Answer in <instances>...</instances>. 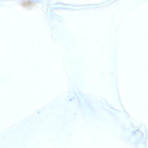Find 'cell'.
Masks as SVG:
<instances>
[{"mask_svg": "<svg viewBox=\"0 0 148 148\" xmlns=\"http://www.w3.org/2000/svg\"><path fill=\"white\" fill-rule=\"evenodd\" d=\"M20 4L22 7L26 9L32 8L36 5V3L32 0H22Z\"/></svg>", "mask_w": 148, "mask_h": 148, "instance_id": "1", "label": "cell"}]
</instances>
